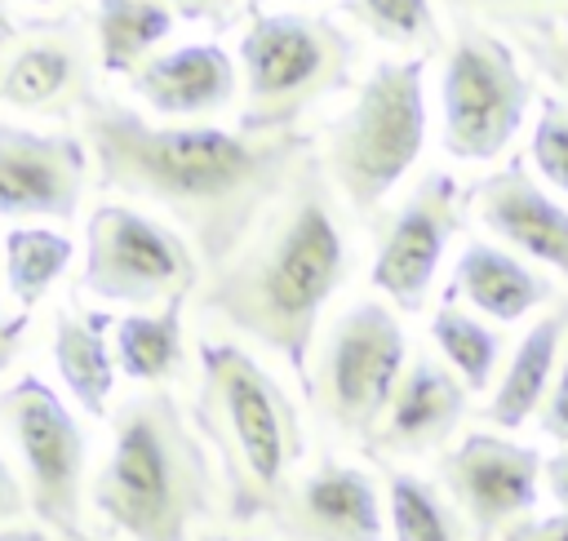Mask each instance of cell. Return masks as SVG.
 Instances as JSON below:
<instances>
[{"instance_id": "obj_24", "label": "cell", "mask_w": 568, "mask_h": 541, "mask_svg": "<svg viewBox=\"0 0 568 541\" xmlns=\"http://www.w3.org/2000/svg\"><path fill=\"white\" fill-rule=\"evenodd\" d=\"M430 341H435L439 359L462 377V386L470 395L493 386V372H497V364L506 355V337L493 324H484L475 310H466V306H457L448 297L430 310Z\"/></svg>"}, {"instance_id": "obj_3", "label": "cell", "mask_w": 568, "mask_h": 541, "mask_svg": "<svg viewBox=\"0 0 568 541\" xmlns=\"http://www.w3.org/2000/svg\"><path fill=\"white\" fill-rule=\"evenodd\" d=\"M186 412L213 457L226 523L244 532L271 523L306 461V426L288 386L248 346L204 333Z\"/></svg>"}, {"instance_id": "obj_19", "label": "cell", "mask_w": 568, "mask_h": 541, "mask_svg": "<svg viewBox=\"0 0 568 541\" xmlns=\"http://www.w3.org/2000/svg\"><path fill=\"white\" fill-rule=\"evenodd\" d=\"M444 297L448 302L462 297L484 319L519 324L537 306L555 302V279L541 275L537 266H528L524 257H515L501 244L466 239L462 253H457V262H453V279H448V293Z\"/></svg>"}, {"instance_id": "obj_6", "label": "cell", "mask_w": 568, "mask_h": 541, "mask_svg": "<svg viewBox=\"0 0 568 541\" xmlns=\"http://www.w3.org/2000/svg\"><path fill=\"white\" fill-rule=\"evenodd\" d=\"M240 133L266 137L302 129V120L328 98L346 93L359 67V40L324 13H266L248 4L240 35Z\"/></svg>"}, {"instance_id": "obj_27", "label": "cell", "mask_w": 568, "mask_h": 541, "mask_svg": "<svg viewBox=\"0 0 568 541\" xmlns=\"http://www.w3.org/2000/svg\"><path fill=\"white\" fill-rule=\"evenodd\" d=\"M359 31H368L382 44L413 49V58L444 53V31L430 0H342L337 4Z\"/></svg>"}, {"instance_id": "obj_34", "label": "cell", "mask_w": 568, "mask_h": 541, "mask_svg": "<svg viewBox=\"0 0 568 541\" xmlns=\"http://www.w3.org/2000/svg\"><path fill=\"white\" fill-rule=\"evenodd\" d=\"M22 514H27V492H22V479L13 474V466H9V457L0 448V528L18 523Z\"/></svg>"}, {"instance_id": "obj_26", "label": "cell", "mask_w": 568, "mask_h": 541, "mask_svg": "<svg viewBox=\"0 0 568 541\" xmlns=\"http://www.w3.org/2000/svg\"><path fill=\"white\" fill-rule=\"evenodd\" d=\"M386 510L395 541H470V528L444 488L413 470H386Z\"/></svg>"}, {"instance_id": "obj_30", "label": "cell", "mask_w": 568, "mask_h": 541, "mask_svg": "<svg viewBox=\"0 0 568 541\" xmlns=\"http://www.w3.org/2000/svg\"><path fill=\"white\" fill-rule=\"evenodd\" d=\"M457 13H475V18H493L497 27L506 22H524V18H550V13H568V0H444Z\"/></svg>"}, {"instance_id": "obj_2", "label": "cell", "mask_w": 568, "mask_h": 541, "mask_svg": "<svg viewBox=\"0 0 568 541\" xmlns=\"http://www.w3.org/2000/svg\"><path fill=\"white\" fill-rule=\"evenodd\" d=\"M355 270L351 208L311 151L284 195L257 217L244 244L204 275L195 315L275 355L293 386L311 395V355L328 297Z\"/></svg>"}, {"instance_id": "obj_25", "label": "cell", "mask_w": 568, "mask_h": 541, "mask_svg": "<svg viewBox=\"0 0 568 541\" xmlns=\"http://www.w3.org/2000/svg\"><path fill=\"white\" fill-rule=\"evenodd\" d=\"M71 257H75L71 235L49 231V226H13L4 235L0 262H4V284H9V293L18 302V310L31 315V306H40L44 293L62 279Z\"/></svg>"}, {"instance_id": "obj_7", "label": "cell", "mask_w": 568, "mask_h": 541, "mask_svg": "<svg viewBox=\"0 0 568 541\" xmlns=\"http://www.w3.org/2000/svg\"><path fill=\"white\" fill-rule=\"evenodd\" d=\"M532 98L537 84L519 67L510 40L475 18H457L453 40L444 44V75H439L444 151L470 164L497 160L524 129Z\"/></svg>"}, {"instance_id": "obj_22", "label": "cell", "mask_w": 568, "mask_h": 541, "mask_svg": "<svg viewBox=\"0 0 568 541\" xmlns=\"http://www.w3.org/2000/svg\"><path fill=\"white\" fill-rule=\"evenodd\" d=\"M191 297H173L160 310H129L111 324L115 368L138 386H169L186 368V315Z\"/></svg>"}, {"instance_id": "obj_33", "label": "cell", "mask_w": 568, "mask_h": 541, "mask_svg": "<svg viewBox=\"0 0 568 541\" xmlns=\"http://www.w3.org/2000/svg\"><path fill=\"white\" fill-rule=\"evenodd\" d=\"M178 18H191V22H213V27H231L240 0H164Z\"/></svg>"}, {"instance_id": "obj_32", "label": "cell", "mask_w": 568, "mask_h": 541, "mask_svg": "<svg viewBox=\"0 0 568 541\" xmlns=\"http://www.w3.org/2000/svg\"><path fill=\"white\" fill-rule=\"evenodd\" d=\"M497 541H568V510H555V514H524V519L510 523Z\"/></svg>"}, {"instance_id": "obj_35", "label": "cell", "mask_w": 568, "mask_h": 541, "mask_svg": "<svg viewBox=\"0 0 568 541\" xmlns=\"http://www.w3.org/2000/svg\"><path fill=\"white\" fill-rule=\"evenodd\" d=\"M27 328H31V315L27 310H4L0 306V372L18 359V350L27 341Z\"/></svg>"}, {"instance_id": "obj_4", "label": "cell", "mask_w": 568, "mask_h": 541, "mask_svg": "<svg viewBox=\"0 0 568 541\" xmlns=\"http://www.w3.org/2000/svg\"><path fill=\"white\" fill-rule=\"evenodd\" d=\"M111 541H195L222 510L213 457L173 390L151 386L111 408V452L89 483Z\"/></svg>"}, {"instance_id": "obj_15", "label": "cell", "mask_w": 568, "mask_h": 541, "mask_svg": "<svg viewBox=\"0 0 568 541\" xmlns=\"http://www.w3.org/2000/svg\"><path fill=\"white\" fill-rule=\"evenodd\" d=\"M462 200L479 217V226L497 235L501 248L568 279V204H559L532 177L524 155H510L501 169L462 186Z\"/></svg>"}, {"instance_id": "obj_12", "label": "cell", "mask_w": 568, "mask_h": 541, "mask_svg": "<svg viewBox=\"0 0 568 541\" xmlns=\"http://www.w3.org/2000/svg\"><path fill=\"white\" fill-rule=\"evenodd\" d=\"M541 452L501 430H466L435 461V483L457 506L470 541H497L541 501Z\"/></svg>"}, {"instance_id": "obj_42", "label": "cell", "mask_w": 568, "mask_h": 541, "mask_svg": "<svg viewBox=\"0 0 568 541\" xmlns=\"http://www.w3.org/2000/svg\"><path fill=\"white\" fill-rule=\"evenodd\" d=\"M248 4H262V0H248Z\"/></svg>"}, {"instance_id": "obj_10", "label": "cell", "mask_w": 568, "mask_h": 541, "mask_svg": "<svg viewBox=\"0 0 568 541\" xmlns=\"http://www.w3.org/2000/svg\"><path fill=\"white\" fill-rule=\"evenodd\" d=\"M0 426L18 457L27 510L36 514V523L49 537L84 532L89 439L62 395L44 377L22 372L0 390Z\"/></svg>"}, {"instance_id": "obj_36", "label": "cell", "mask_w": 568, "mask_h": 541, "mask_svg": "<svg viewBox=\"0 0 568 541\" xmlns=\"http://www.w3.org/2000/svg\"><path fill=\"white\" fill-rule=\"evenodd\" d=\"M541 483H546L550 501H555L559 510H568V448H559L555 457L541 461Z\"/></svg>"}, {"instance_id": "obj_38", "label": "cell", "mask_w": 568, "mask_h": 541, "mask_svg": "<svg viewBox=\"0 0 568 541\" xmlns=\"http://www.w3.org/2000/svg\"><path fill=\"white\" fill-rule=\"evenodd\" d=\"M195 541H266V537H257V532H244V528H231V532H200Z\"/></svg>"}, {"instance_id": "obj_8", "label": "cell", "mask_w": 568, "mask_h": 541, "mask_svg": "<svg viewBox=\"0 0 568 541\" xmlns=\"http://www.w3.org/2000/svg\"><path fill=\"white\" fill-rule=\"evenodd\" d=\"M404 368H408V337H404L399 315L386 302L364 297L337 310L328 328L320 333V346L311 355L306 399L337 435L364 448Z\"/></svg>"}, {"instance_id": "obj_20", "label": "cell", "mask_w": 568, "mask_h": 541, "mask_svg": "<svg viewBox=\"0 0 568 541\" xmlns=\"http://www.w3.org/2000/svg\"><path fill=\"white\" fill-rule=\"evenodd\" d=\"M564 341H568V297H559L541 319H532V328L515 341L488 404L479 408L488 426H497L501 435L506 430H519L537 417L550 381H555V368H559V355H564Z\"/></svg>"}, {"instance_id": "obj_41", "label": "cell", "mask_w": 568, "mask_h": 541, "mask_svg": "<svg viewBox=\"0 0 568 541\" xmlns=\"http://www.w3.org/2000/svg\"><path fill=\"white\" fill-rule=\"evenodd\" d=\"M36 4H49V0H36Z\"/></svg>"}, {"instance_id": "obj_40", "label": "cell", "mask_w": 568, "mask_h": 541, "mask_svg": "<svg viewBox=\"0 0 568 541\" xmlns=\"http://www.w3.org/2000/svg\"><path fill=\"white\" fill-rule=\"evenodd\" d=\"M53 541H111V537H106V532H89V528H84V532H75V537H53Z\"/></svg>"}, {"instance_id": "obj_11", "label": "cell", "mask_w": 568, "mask_h": 541, "mask_svg": "<svg viewBox=\"0 0 568 541\" xmlns=\"http://www.w3.org/2000/svg\"><path fill=\"white\" fill-rule=\"evenodd\" d=\"M462 226H466L462 182L444 169H426L417 186L399 200V208L373 222V266H368L373 288L404 315L426 310L435 270Z\"/></svg>"}, {"instance_id": "obj_37", "label": "cell", "mask_w": 568, "mask_h": 541, "mask_svg": "<svg viewBox=\"0 0 568 541\" xmlns=\"http://www.w3.org/2000/svg\"><path fill=\"white\" fill-rule=\"evenodd\" d=\"M0 541H53L40 523L31 528V523H9V528H0Z\"/></svg>"}, {"instance_id": "obj_39", "label": "cell", "mask_w": 568, "mask_h": 541, "mask_svg": "<svg viewBox=\"0 0 568 541\" xmlns=\"http://www.w3.org/2000/svg\"><path fill=\"white\" fill-rule=\"evenodd\" d=\"M13 31H18V22H13V18H9V4H4V0H0V44H4V40H9V35H13Z\"/></svg>"}, {"instance_id": "obj_17", "label": "cell", "mask_w": 568, "mask_h": 541, "mask_svg": "<svg viewBox=\"0 0 568 541\" xmlns=\"http://www.w3.org/2000/svg\"><path fill=\"white\" fill-rule=\"evenodd\" d=\"M466 408H470V390L439 355H426V350L408 355V368H404L377 430L368 435L364 452L382 466L444 452L448 439L457 435V426L466 421Z\"/></svg>"}, {"instance_id": "obj_5", "label": "cell", "mask_w": 568, "mask_h": 541, "mask_svg": "<svg viewBox=\"0 0 568 541\" xmlns=\"http://www.w3.org/2000/svg\"><path fill=\"white\" fill-rule=\"evenodd\" d=\"M422 80L426 58H382L359 80L351 106L315 137L324 177L359 222H377V208L426 146Z\"/></svg>"}, {"instance_id": "obj_14", "label": "cell", "mask_w": 568, "mask_h": 541, "mask_svg": "<svg viewBox=\"0 0 568 541\" xmlns=\"http://www.w3.org/2000/svg\"><path fill=\"white\" fill-rule=\"evenodd\" d=\"M89 169L80 133H44L0 120V217L71 222L84 200Z\"/></svg>"}, {"instance_id": "obj_29", "label": "cell", "mask_w": 568, "mask_h": 541, "mask_svg": "<svg viewBox=\"0 0 568 541\" xmlns=\"http://www.w3.org/2000/svg\"><path fill=\"white\" fill-rule=\"evenodd\" d=\"M532 169L541 173L546 186L568 195V106L559 98H541V115L532 124Z\"/></svg>"}, {"instance_id": "obj_23", "label": "cell", "mask_w": 568, "mask_h": 541, "mask_svg": "<svg viewBox=\"0 0 568 541\" xmlns=\"http://www.w3.org/2000/svg\"><path fill=\"white\" fill-rule=\"evenodd\" d=\"M173 9L164 0H98L93 4V49L106 75H129L151 58V49L173 31Z\"/></svg>"}, {"instance_id": "obj_13", "label": "cell", "mask_w": 568, "mask_h": 541, "mask_svg": "<svg viewBox=\"0 0 568 541\" xmlns=\"http://www.w3.org/2000/svg\"><path fill=\"white\" fill-rule=\"evenodd\" d=\"M98 49L71 18L18 27L0 44V102L27 115L71 120L98 93Z\"/></svg>"}, {"instance_id": "obj_31", "label": "cell", "mask_w": 568, "mask_h": 541, "mask_svg": "<svg viewBox=\"0 0 568 541\" xmlns=\"http://www.w3.org/2000/svg\"><path fill=\"white\" fill-rule=\"evenodd\" d=\"M537 426L546 439L564 443L568 448V341H564V355H559V368H555V381L537 408Z\"/></svg>"}, {"instance_id": "obj_1", "label": "cell", "mask_w": 568, "mask_h": 541, "mask_svg": "<svg viewBox=\"0 0 568 541\" xmlns=\"http://www.w3.org/2000/svg\"><path fill=\"white\" fill-rule=\"evenodd\" d=\"M75 120L98 186L160 208L204 275L244 244L315 151L311 129L253 137L217 124H155L111 93H93Z\"/></svg>"}, {"instance_id": "obj_21", "label": "cell", "mask_w": 568, "mask_h": 541, "mask_svg": "<svg viewBox=\"0 0 568 541\" xmlns=\"http://www.w3.org/2000/svg\"><path fill=\"white\" fill-rule=\"evenodd\" d=\"M111 315L106 310H80L62 306L53 315V368L67 386V395L89 412L106 417L111 390H115V355H111Z\"/></svg>"}, {"instance_id": "obj_9", "label": "cell", "mask_w": 568, "mask_h": 541, "mask_svg": "<svg viewBox=\"0 0 568 541\" xmlns=\"http://www.w3.org/2000/svg\"><path fill=\"white\" fill-rule=\"evenodd\" d=\"M200 279L204 266L195 248L169 222L120 200H102L89 213L80 293L106 306L160 310L173 297H195Z\"/></svg>"}, {"instance_id": "obj_18", "label": "cell", "mask_w": 568, "mask_h": 541, "mask_svg": "<svg viewBox=\"0 0 568 541\" xmlns=\"http://www.w3.org/2000/svg\"><path fill=\"white\" fill-rule=\"evenodd\" d=\"M133 93L169 120H191V115H217L235 102L240 93V67L231 53L213 40L178 44L169 53H151L133 71Z\"/></svg>"}, {"instance_id": "obj_16", "label": "cell", "mask_w": 568, "mask_h": 541, "mask_svg": "<svg viewBox=\"0 0 568 541\" xmlns=\"http://www.w3.org/2000/svg\"><path fill=\"white\" fill-rule=\"evenodd\" d=\"M271 528L284 541H386L382 492L368 470L320 457L311 470H297Z\"/></svg>"}, {"instance_id": "obj_28", "label": "cell", "mask_w": 568, "mask_h": 541, "mask_svg": "<svg viewBox=\"0 0 568 541\" xmlns=\"http://www.w3.org/2000/svg\"><path fill=\"white\" fill-rule=\"evenodd\" d=\"M497 35H506L510 49L524 53V58L532 62V71H537V75L555 89V98L568 106V13L506 22V27H497Z\"/></svg>"}]
</instances>
